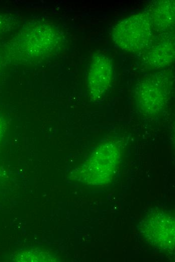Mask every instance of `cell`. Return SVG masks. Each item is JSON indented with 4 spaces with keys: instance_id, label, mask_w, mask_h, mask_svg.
Instances as JSON below:
<instances>
[{
    "instance_id": "obj_1",
    "label": "cell",
    "mask_w": 175,
    "mask_h": 262,
    "mask_svg": "<svg viewBox=\"0 0 175 262\" xmlns=\"http://www.w3.org/2000/svg\"><path fill=\"white\" fill-rule=\"evenodd\" d=\"M152 25L147 13H140L127 17L113 28L114 43L121 49L137 51L148 45L151 37Z\"/></svg>"
},
{
    "instance_id": "obj_2",
    "label": "cell",
    "mask_w": 175,
    "mask_h": 262,
    "mask_svg": "<svg viewBox=\"0 0 175 262\" xmlns=\"http://www.w3.org/2000/svg\"><path fill=\"white\" fill-rule=\"evenodd\" d=\"M141 228L146 240L155 247L164 250L174 247V218L169 212L157 210L151 212Z\"/></svg>"
},
{
    "instance_id": "obj_3",
    "label": "cell",
    "mask_w": 175,
    "mask_h": 262,
    "mask_svg": "<svg viewBox=\"0 0 175 262\" xmlns=\"http://www.w3.org/2000/svg\"><path fill=\"white\" fill-rule=\"evenodd\" d=\"M119 152L111 143L100 145L94 151L86 167L89 179L93 184H105L111 180L117 168Z\"/></svg>"
},
{
    "instance_id": "obj_4",
    "label": "cell",
    "mask_w": 175,
    "mask_h": 262,
    "mask_svg": "<svg viewBox=\"0 0 175 262\" xmlns=\"http://www.w3.org/2000/svg\"><path fill=\"white\" fill-rule=\"evenodd\" d=\"M113 65L110 59L104 55H98L92 60L88 75L91 95L100 98L108 89L112 79Z\"/></svg>"
},
{
    "instance_id": "obj_5",
    "label": "cell",
    "mask_w": 175,
    "mask_h": 262,
    "mask_svg": "<svg viewBox=\"0 0 175 262\" xmlns=\"http://www.w3.org/2000/svg\"><path fill=\"white\" fill-rule=\"evenodd\" d=\"M165 84L156 77L144 80L141 84L138 100L141 109L147 113H154L163 106L167 98Z\"/></svg>"
},
{
    "instance_id": "obj_6",
    "label": "cell",
    "mask_w": 175,
    "mask_h": 262,
    "mask_svg": "<svg viewBox=\"0 0 175 262\" xmlns=\"http://www.w3.org/2000/svg\"><path fill=\"white\" fill-rule=\"evenodd\" d=\"M149 12L148 15L152 26L154 24L159 29H166L174 23V1H158L151 7Z\"/></svg>"
},
{
    "instance_id": "obj_7",
    "label": "cell",
    "mask_w": 175,
    "mask_h": 262,
    "mask_svg": "<svg viewBox=\"0 0 175 262\" xmlns=\"http://www.w3.org/2000/svg\"><path fill=\"white\" fill-rule=\"evenodd\" d=\"M145 60L149 65L155 68L169 63L174 58V47L169 40L161 41L147 50Z\"/></svg>"
}]
</instances>
